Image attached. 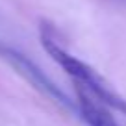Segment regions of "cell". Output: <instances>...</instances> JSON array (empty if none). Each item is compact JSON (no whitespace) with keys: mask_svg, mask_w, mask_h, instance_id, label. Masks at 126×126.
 I'll return each mask as SVG.
<instances>
[{"mask_svg":"<svg viewBox=\"0 0 126 126\" xmlns=\"http://www.w3.org/2000/svg\"><path fill=\"white\" fill-rule=\"evenodd\" d=\"M41 39H43V47H45V50L48 52V56H50L69 76H72L80 87H83L93 98L100 100V102H104L106 106H110V108H113V110L121 111L122 115H126V98H122L121 94H119L98 72L94 71L93 67H89L82 59L72 56L71 52H67L61 45L56 43L54 37L43 33Z\"/></svg>","mask_w":126,"mask_h":126,"instance_id":"obj_1","label":"cell"},{"mask_svg":"<svg viewBox=\"0 0 126 126\" xmlns=\"http://www.w3.org/2000/svg\"><path fill=\"white\" fill-rule=\"evenodd\" d=\"M0 58H2L6 63H8L9 67L15 69L17 74H20L28 83H30V85L35 87L37 91L45 93L48 98L56 100V102L61 104L63 108L74 110L72 102L67 98V94L63 93V91L59 89V87L56 85V83L52 82V80L48 78V76L45 74L41 69H37V67H35V63L30 61V59H28L24 54H20L19 50H15V48L8 47V45H2V43H0Z\"/></svg>","mask_w":126,"mask_h":126,"instance_id":"obj_2","label":"cell"},{"mask_svg":"<svg viewBox=\"0 0 126 126\" xmlns=\"http://www.w3.org/2000/svg\"><path fill=\"white\" fill-rule=\"evenodd\" d=\"M78 110H80V115L83 117V121L89 126H119L108 115V111H104L94 102L93 96L82 87H78Z\"/></svg>","mask_w":126,"mask_h":126,"instance_id":"obj_3","label":"cell"}]
</instances>
